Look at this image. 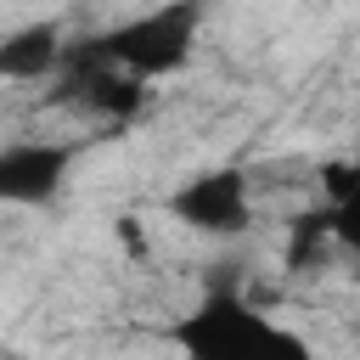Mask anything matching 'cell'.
Returning <instances> with one entry per match:
<instances>
[{
	"instance_id": "1",
	"label": "cell",
	"mask_w": 360,
	"mask_h": 360,
	"mask_svg": "<svg viewBox=\"0 0 360 360\" xmlns=\"http://www.w3.org/2000/svg\"><path fill=\"white\" fill-rule=\"evenodd\" d=\"M169 349L174 360H321V349L298 326L264 315L231 281H214L169 326Z\"/></svg>"
},
{
	"instance_id": "2",
	"label": "cell",
	"mask_w": 360,
	"mask_h": 360,
	"mask_svg": "<svg viewBox=\"0 0 360 360\" xmlns=\"http://www.w3.org/2000/svg\"><path fill=\"white\" fill-rule=\"evenodd\" d=\"M197 28H202V11L197 6H152V11H135L90 39H79L90 56L112 62L118 73L152 84V79H169L191 62V45H197Z\"/></svg>"
},
{
	"instance_id": "3",
	"label": "cell",
	"mask_w": 360,
	"mask_h": 360,
	"mask_svg": "<svg viewBox=\"0 0 360 360\" xmlns=\"http://www.w3.org/2000/svg\"><path fill=\"white\" fill-rule=\"evenodd\" d=\"M146 96H152V90H146L141 79H129V73H118L112 62L90 56L79 39H73L62 73H56V90H51L56 107L84 112L90 124H129V118L146 112Z\"/></svg>"
},
{
	"instance_id": "4",
	"label": "cell",
	"mask_w": 360,
	"mask_h": 360,
	"mask_svg": "<svg viewBox=\"0 0 360 360\" xmlns=\"http://www.w3.org/2000/svg\"><path fill=\"white\" fill-rule=\"evenodd\" d=\"M169 219H180L197 236H242L253 225V180L236 163L197 169L169 191Z\"/></svg>"
},
{
	"instance_id": "5",
	"label": "cell",
	"mask_w": 360,
	"mask_h": 360,
	"mask_svg": "<svg viewBox=\"0 0 360 360\" xmlns=\"http://www.w3.org/2000/svg\"><path fill=\"white\" fill-rule=\"evenodd\" d=\"M84 158V141H56V135H22L0 146V208H51L73 163Z\"/></svg>"
},
{
	"instance_id": "6",
	"label": "cell",
	"mask_w": 360,
	"mask_h": 360,
	"mask_svg": "<svg viewBox=\"0 0 360 360\" xmlns=\"http://www.w3.org/2000/svg\"><path fill=\"white\" fill-rule=\"evenodd\" d=\"M73 39L62 28V17H39V22H22L11 34H0V84H39V79H56L62 62H68Z\"/></svg>"
},
{
	"instance_id": "7",
	"label": "cell",
	"mask_w": 360,
	"mask_h": 360,
	"mask_svg": "<svg viewBox=\"0 0 360 360\" xmlns=\"http://www.w3.org/2000/svg\"><path fill=\"white\" fill-rule=\"evenodd\" d=\"M326 236L360 264V169H349L343 180H332V197H326Z\"/></svg>"
}]
</instances>
